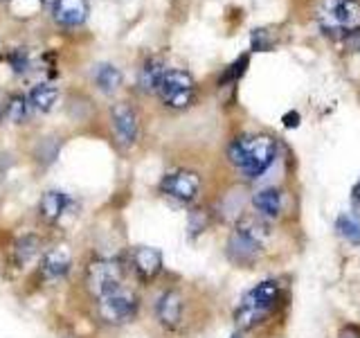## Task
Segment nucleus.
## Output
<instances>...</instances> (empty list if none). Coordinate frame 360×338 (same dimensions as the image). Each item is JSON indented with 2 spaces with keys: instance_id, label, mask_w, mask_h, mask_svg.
Instances as JSON below:
<instances>
[{
  "instance_id": "f257e3e1",
  "label": "nucleus",
  "mask_w": 360,
  "mask_h": 338,
  "mask_svg": "<svg viewBox=\"0 0 360 338\" xmlns=\"http://www.w3.org/2000/svg\"><path fill=\"white\" fill-rule=\"evenodd\" d=\"M279 300V282L277 280H264L257 287L245 293L239 307L234 311V323L241 330H252L255 325L262 323L266 315L275 309Z\"/></svg>"
},
{
  "instance_id": "f03ea898",
  "label": "nucleus",
  "mask_w": 360,
  "mask_h": 338,
  "mask_svg": "<svg viewBox=\"0 0 360 338\" xmlns=\"http://www.w3.org/2000/svg\"><path fill=\"white\" fill-rule=\"evenodd\" d=\"M318 23L329 37H347L360 30V0H322Z\"/></svg>"
},
{
  "instance_id": "7ed1b4c3",
  "label": "nucleus",
  "mask_w": 360,
  "mask_h": 338,
  "mask_svg": "<svg viewBox=\"0 0 360 338\" xmlns=\"http://www.w3.org/2000/svg\"><path fill=\"white\" fill-rule=\"evenodd\" d=\"M86 284L88 291L95 298L106 296L110 291H117L124 287V266L120 259L110 257H99L93 259L86 268Z\"/></svg>"
},
{
  "instance_id": "20e7f679",
  "label": "nucleus",
  "mask_w": 360,
  "mask_h": 338,
  "mask_svg": "<svg viewBox=\"0 0 360 338\" xmlns=\"http://www.w3.org/2000/svg\"><path fill=\"white\" fill-rule=\"evenodd\" d=\"M97 311H99V318L104 323H110V325L129 323L133 315L138 313V296L127 287L110 291L106 296L97 298Z\"/></svg>"
},
{
  "instance_id": "39448f33",
  "label": "nucleus",
  "mask_w": 360,
  "mask_h": 338,
  "mask_svg": "<svg viewBox=\"0 0 360 338\" xmlns=\"http://www.w3.org/2000/svg\"><path fill=\"white\" fill-rule=\"evenodd\" d=\"M194 79L185 70H167L158 86V95L169 108H187L194 101Z\"/></svg>"
},
{
  "instance_id": "423d86ee",
  "label": "nucleus",
  "mask_w": 360,
  "mask_h": 338,
  "mask_svg": "<svg viewBox=\"0 0 360 338\" xmlns=\"http://www.w3.org/2000/svg\"><path fill=\"white\" fill-rule=\"evenodd\" d=\"M277 156V142L270 135H257V138H248V158L245 167L241 172L248 178H259L266 169L275 163Z\"/></svg>"
},
{
  "instance_id": "0eeeda50",
  "label": "nucleus",
  "mask_w": 360,
  "mask_h": 338,
  "mask_svg": "<svg viewBox=\"0 0 360 338\" xmlns=\"http://www.w3.org/2000/svg\"><path fill=\"white\" fill-rule=\"evenodd\" d=\"M160 192L167 196H172L176 201L189 203L198 196L200 192V176L194 172H187V169H180V172H172L162 176L160 180Z\"/></svg>"
},
{
  "instance_id": "6e6552de",
  "label": "nucleus",
  "mask_w": 360,
  "mask_h": 338,
  "mask_svg": "<svg viewBox=\"0 0 360 338\" xmlns=\"http://www.w3.org/2000/svg\"><path fill=\"white\" fill-rule=\"evenodd\" d=\"M183 296L176 289H167L160 293V298L155 300V318L167 330H176L183 323Z\"/></svg>"
},
{
  "instance_id": "1a4fd4ad",
  "label": "nucleus",
  "mask_w": 360,
  "mask_h": 338,
  "mask_svg": "<svg viewBox=\"0 0 360 338\" xmlns=\"http://www.w3.org/2000/svg\"><path fill=\"white\" fill-rule=\"evenodd\" d=\"M112 129H115V138L122 146H131L138 140V115L124 101L112 106Z\"/></svg>"
},
{
  "instance_id": "9d476101",
  "label": "nucleus",
  "mask_w": 360,
  "mask_h": 338,
  "mask_svg": "<svg viewBox=\"0 0 360 338\" xmlns=\"http://www.w3.org/2000/svg\"><path fill=\"white\" fill-rule=\"evenodd\" d=\"M52 18L65 27L84 25L88 18V0H52Z\"/></svg>"
},
{
  "instance_id": "9b49d317",
  "label": "nucleus",
  "mask_w": 360,
  "mask_h": 338,
  "mask_svg": "<svg viewBox=\"0 0 360 338\" xmlns=\"http://www.w3.org/2000/svg\"><path fill=\"white\" fill-rule=\"evenodd\" d=\"M131 264L140 280H153L162 270V253L151 246H138L131 253Z\"/></svg>"
},
{
  "instance_id": "f8f14e48",
  "label": "nucleus",
  "mask_w": 360,
  "mask_h": 338,
  "mask_svg": "<svg viewBox=\"0 0 360 338\" xmlns=\"http://www.w3.org/2000/svg\"><path fill=\"white\" fill-rule=\"evenodd\" d=\"M264 244H259L252 237L243 234L241 230H234L230 242H228V255L234 264H241V266H248L252 264L255 259L259 257V251H262Z\"/></svg>"
},
{
  "instance_id": "ddd939ff",
  "label": "nucleus",
  "mask_w": 360,
  "mask_h": 338,
  "mask_svg": "<svg viewBox=\"0 0 360 338\" xmlns=\"http://www.w3.org/2000/svg\"><path fill=\"white\" fill-rule=\"evenodd\" d=\"M70 208H72V199L61 189H48L39 201L41 217L48 223H56Z\"/></svg>"
},
{
  "instance_id": "4468645a",
  "label": "nucleus",
  "mask_w": 360,
  "mask_h": 338,
  "mask_svg": "<svg viewBox=\"0 0 360 338\" xmlns=\"http://www.w3.org/2000/svg\"><path fill=\"white\" fill-rule=\"evenodd\" d=\"M72 266V255L68 251L65 246H59V248H52L50 253H45L43 262H41V275L45 280H61L68 270Z\"/></svg>"
},
{
  "instance_id": "2eb2a0df",
  "label": "nucleus",
  "mask_w": 360,
  "mask_h": 338,
  "mask_svg": "<svg viewBox=\"0 0 360 338\" xmlns=\"http://www.w3.org/2000/svg\"><path fill=\"white\" fill-rule=\"evenodd\" d=\"M252 206H255V210L259 214H262V217L275 219V217H279V212H281V192L275 189V187L257 192V194L252 196Z\"/></svg>"
},
{
  "instance_id": "dca6fc26",
  "label": "nucleus",
  "mask_w": 360,
  "mask_h": 338,
  "mask_svg": "<svg viewBox=\"0 0 360 338\" xmlns=\"http://www.w3.org/2000/svg\"><path fill=\"white\" fill-rule=\"evenodd\" d=\"M30 104L41 111V113H48L54 108L56 99H59V88L54 84H37L32 90H30Z\"/></svg>"
},
{
  "instance_id": "f3484780",
  "label": "nucleus",
  "mask_w": 360,
  "mask_h": 338,
  "mask_svg": "<svg viewBox=\"0 0 360 338\" xmlns=\"http://www.w3.org/2000/svg\"><path fill=\"white\" fill-rule=\"evenodd\" d=\"M165 65L160 59H149L140 70V77H138V86L144 90V93H151V90H158L160 86L162 77H165Z\"/></svg>"
},
{
  "instance_id": "a211bd4d",
  "label": "nucleus",
  "mask_w": 360,
  "mask_h": 338,
  "mask_svg": "<svg viewBox=\"0 0 360 338\" xmlns=\"http://www.w3.org/2000/svg\"><path fill=\"white\" fill-rule=\"evenodd\" d=\"M95 84L104 90V93H112V90H117L120 84H122V73L117 70L115 65L101 63V65H97V70H95Z\"/></svg>"
},
{
  "instance_id": "6ab92c4d",
  "label": "nucleus",
  "mask_w": 360,
  "mask_h": 338,
  "mask_svg": "<svg viewBox=\"0 0 360 338\" xmlns=\"http://www.w3.org/2000/svg\"><path fill=\"white\" fill-rule=\"evenodd\" d=\"M335 228H338V232H340V237H345L347 242L360 246V217H356V214H352V212H345V214L338 217Z\"/></svg>"
},
{
  "instance_id": "aec40b11",
  "label": "nucleus",
  "mask_w": 360,
  "mask_h": 338,
  "mask_svg": "<svg viewBox=\"0 0 360 338\" xmlns=\"http://www.w3.org/2000/svg\"><path fill=\"white\" fill-rule=\"evenodd\" d=\"M37 253H39V239L34 234H25L16 242V262L18 264L30 262Z\"/></svg>"
},
{
  "instance_id": "412c9836",
  "label": "nucleus",
  "mask_w": 360,
  "mask_h": 338,
  "mask_svg": "<svg viewBox=\"0 0 360 338\" xmlns=\"http://www.w3.org/2000/svg\"><path fill=\"white\" fill-rule=\"evenodd\" d=\"M30 99L27 97H22V95H14L9 99V104H7V115L11 122H22V120H27L30 115Z\"/></svg>"
},
{
  "instance_id": "4be33fe9",
  "label": "nucleus",
  "mask_w": 360,
  "mask_h": 338,
  "mask_svg": "<svg viewBox=\"0 0 360 338\" xmlns=\"http://www.w3.org/2000/svg\"><path fill=\"white\" fill-rule=\"evenodd\" d=\"M248 63H250V59H248V54H241L239 59H236L228 70H225V75H223V79H221V84H225V82H236L243 73H245V68H248Z\"/></svg>"
},
{
  "instance_id": "5701e85b",
  "label": "nucleus",
  "mask_w": 360,
  "mask_h": 338,
  "mask_svg": "<svg viewBox=\"0 0 360 338\" xmlns=\"http://www.w3.org/2000/svg\"><path fill=\"white\" fill-rule=\"evenodd\" d=\"M7 59H9V65H11V70H14V73H25V70H27V65H30L27 50H22V48L11 50Z\"/></svg>"
},
{
  "instance_id": "b1692460",
  "label": "nucleus",
  "mask_w": 360,
  "mask_h": 338,
  "mask_svg": "<svg viewBox=\"0 0 360 338\" xmlns=\"http://www.w3.org/2000/svg\"><path fill=\"white\" fill-rule=\"evenodd\" d=\"M268 48H270V41L266 39V32L264 30H255L252 32V50L266 52Z\"/></svg>"
},
{
  "instance_id": "393cba45",
  "label": "nucleus",
  "mask_w": 360,
  "mask_h": 338,
  "mask_svg": "<svg viewBox=\"0 0 360 338\" xmlns=\"http://www.w3.org/2000/svg\"><path fill=\"white\" fill-rule=\"evenodd\" d=\"M297 124H300V113H295V111L286 113V115H284V127L286 129H295Z\"/></svg>"
},
{
  "instance_id": "a878e982",
  "label": "nucleus",
  "mask_w": 360,
  "mask_h": 338,
  "mask_svg": "<svg viewBox=\"0 0 360 338\" xmlns=\"http://www.w3.org/2000/svg\"><path fill=\"white\" fill-rule=\"evenodd\" d=\"M354 199H356V201H360V183L354 187Z\"/></svg>"
},
{
  "instance_id": "bb28decb",
  "label": "nucleus",
  "mask_w": 360,
  "mask_h": 338,
  "mask_svg": "<svg viewBox=\"0 0 360 338\" xmlns=\"http://www.w3.org/2000/svg\"><path fill=\"white\" fill-rule=\"evenodd\" d=\"M232 338H239V336H232Z\"/></svg>"
}]
</instances>
